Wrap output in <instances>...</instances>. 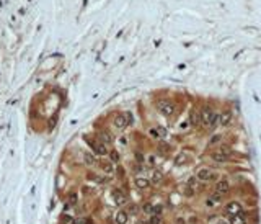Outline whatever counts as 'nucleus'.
I'll use <instances>...</instances> for the list:
<instances>
[{"instance_id":"nucleus-8","label":"nucleus","mask_w":261,"mask_h":224,"mask_svg":"<svg viewBox=\"0 0 261 224\" xmlns=\"http://www.w3.org/2000/svg\"><path fill=\"white\" fill-rule=\"evenodd\" d=\"M127 124H129V120H127L126 115H118V116L114 118V126H116V128L123 129V128H126Z\"/></svg>"},{"instance_id":"nucleus-20","label":"nucleus","mask_w":261,"mask_h":224,"mask_svg":"<svg viewBox=\"0 0 261 224\" xmlns=\"http://www.w3.org/2000/svg\"><path fill=\"white\" fill-rule=\"evenodd\" d=\"M111 141H113V139H111V136L108 134V132H100V142H103V144H109Z\"/></svg>"},{"instance_id":"nucleus-6","label":"nucleus","mask_w":261,"mask_h":224,"mask_svg":"<svg viewBox=\"0 0 261 224\" xmlns=\"http://www.w3.org/2000/svg\"><path fill=\"white\" fill-rule=\"evenodd\" d=\"M230 191V183H228V180H225V178H222V180H217V183H215V193L219 195H225Z\"/></svg>"},{"instance_id":"nucleus-15","label":"nucleus","mask_w":261,"mask_h":224,"mask_svg":"<svg viewBox=\"0 0 261 224\" xmlns=\"http://www.w3.org/2000/svg\"><path fill=\"white\" fill-rule=\"evenodd\" d=\"M228 218H230V224H246V219L242 213L235 214V216H228Z\"/></svg>"},{"instance_id":"nucleus-28","label":"nucleus","mask_w":261,"mask_h":224,"mask_svg":"<svg viewBox=\"0 0 261 224\" xmlns=\"http://www.w3.org/2000/svg\"><path fill=\"white\" fill-rule=\"evenodd\" d=\"M162 209H163V206L162 205H157V206H154V211H152V214H162Z\"/></svg>"},{"instance_id":"nucleus-19","label":"nucleus","mask_w":261,"mask_h":224,"mask_svg":"<svg viewBox=\"0 0 261 224\" xmlns=\"http://www.w3.org/2000/svg\"><path fill=\"white\" fill-rule=\"evenodd\" d=\"M83 159H85L83 162H85L87 165H93V164L96 162L95 156H93V154H90V152H85V154H83Z\"/></svg>"},{"instance_id":"nucleus-22","label":"nucleus","mask_w":261,"mask_h":224,"mask_svg":"<svg viewBox=\"0 0 261 224\" xmlns=\"http://www.w3.org/2000/svg\"><path fill=\"white\" fill-rule=\"evenodd\" d=\"M149 224H162V216H158V214H150Z\"/></svg>"},{"instance_id":"nucleus-9","label":"nucleus","mask_w":261,"mask_h":224,"mask_svg":"<svg viewBox=\"0 0 261 224\" xmlns=\"http://www.w3.org/2000/svg\"><path fill=\"white\" fill-rule=\"evenodd\" d=\"M189 124L191 126H197V124H201V111H197V110H193L189 113Z\"/></svg>"},{"instance_id":"nucleus-33","label":"nucleus","mask_w":261,"mask_h":224,"mask_svg":"<svg viewBox=\"0 0 261 224\" xmlns=\"http://www.w3.org/2000/svg\"><path fill=\"white\" fill-rule=\"evenodd\" d=\"M175 224H186V223H184V219L183 218H178V219H176V223Z\"/></svg>"},{"instance_id":"nucleus-3","label":"nucleus","mask_w":261,"mask_h":224,"mask_svg":"<svg viewBox=\"0 0 261 224\" xmlns=\"http://www.w3.org/2000/svg\"><path fill=\"white\" fill-rule=\"evenodd\" d=\"M157 108H158V111L162 115H165V116H172V115L175 113V105L168 100H160L158 103H157Z\"/></svg>"},{"instance_id":"nucleus-23","label":"nucleus","mask_w":261,"mask_h":224,"mask_svg":"<svg viewBox=\"0 0 261 224\" xmlns=\"http://www.w3.org/2000/svg\"><path fill=\"white\" fill-rule=\"evenodd\" d=\"M109 162H113V164L119 162V154H118V150H111L109 152Z\"/></svg>"},{"instance_id":"nucleus-31","label":"nucleus","mask_w":261,"mask_h":224,"mask_svg":"<svg viewBox=\"0 0 261 224\" xmlns=\"http://www.w3.org/2000/svg\"><path fill=\"white\" fill-rule=\"evenodd\" d=\"M194 183H196V178H189V180H188V187L193 188V187H194Z\"/></svg>"},{"instance_id":"nucleus-11","label":"nucleus","mask_w":261,"mask_h":224,"mask_svg":"<svg viewBox=\"0 0 261 224\" xmlns=\"http://www.w3.org/2000/svg\"><path fill=\"white\" fill-rule=\"evenodd\" d=\"M113 198L116 201V205H126V195L123 193L121 190H113Z\"/></svg>"},{"instance_id":"nucleus-32","label":"nucleus","mask_w":261,"mask_h":224,"mask_svg":"<svg viewBox=\"0 0 261 224\" xmlns=\"http://www.w3.org/2000/svg\"><path fill=\"white\" fill-rule=\"evenodd\" d=\"M191 223H193V224H196L197 223V218H196V216H193V218H189V224Z\"/></svg>"},{"instance_id":"nucleus-1","label":"nucleus","mask_w":261,"mask_h":224,"mask_svg":"<svg viewBox=\"0 0 261 224\" xmlns=\"http://www.w3.org/2000/svg\"><path fill=\"white\" fill-rule=\"evenodd\" d=\"M211 159L214 160V162H227L228 159H230V147H227V146H220L215 152L211 154Z\"/></svg>"},{"instance_id":"nucleus-35","label":"nucleus","mask_w":261,"mask_h":224,"mask_svg":"<svg viewBox=\"0 0 261 224\" xmlns=\"http://www.w3.org/2000/svg\"><path fill=\"white\" fill-rule=\"evenodd\" d=\"M215 224H228V223H225V221H217Z\"/></svg>"},{"instance_id":"nucleus-2","label":"nucleus","mask_w":261,"mask_h":224,"mask_svg":"<svg viewBox=\"0 0 261 224\" xmlns=\"http://www.w3.org/2000/svg\"><path fill=\"white\" fill-rule=\"evenodd\" d=\"M196 178L199 182H217V178H219V175L217 172H214V170H211V169H199L197 170V173H196Z\"/></svg>"},{"instance_id":"nucleus-18","label":"nucleus","mask_w":261,"mask_h":224,"mask_svg":"<svg viewBox=\"0 0 261 224\" xmlns=\"http://www.w3.org/2000/svg\"><path fill=\"white\" fill-rule=\"evenodd\" d=\"M88 180L96 182V183H104V182H108V178L106 177H100V175H96V173H88Z\"/></svg>"},{"instance_id":"nucleus-29","label":"nucleus","mask_w":261,"mask_h":224,"mask_svg":"<svg viewBox=\"0 0 261 224\" xmlns=\"http://www.w3.org/2000/svg\"><path fill=\"white\" fill-rule=\"evenodd\" d=\"M149 132H150L152 138H160V134H158V128H152Z\"/></svg>"},{"instance_id":"nucleus-21","label":"nucleus","mask_w":261,"mask_h":224,"mask_svg":"<svg viewBox=\"0 0 261 224\" xmlns=\"http://www.w3.org/2000/svg\"><path fill=\"white\" fill-rule=\"evenodd\" d=\"M142 211H144L145 214H152V211H154V205H152V203H144V205H142Z\"/></svg>"},{"instance_id":"nucleus-34","label":"nucleus","mask_w":261,"mask_h":224,"mask_svg":"<svg viewBox=\"0 0 261 224\" xmlns=\"http://www.w3.org/2000/svg\"><path fill=\"white\" fill-rule=\"evenodd\" d=\"M137 160H139V162H142V160H144V159H142V154H137Z\"/></svg>"},{"instance_id":"nucleus-27","label":"nucleus","mask_w":261,"mask_h":224,"mask_svg":"<svg viewBox=\"0 0 261 224\" xmlns=\"http://www.w3.org/2000/svg\"><path fill=\"white\" fill-rule=\"evenodd\" d=\"M220 139H222V136H220V134H215V136H212V138H211V141H209V146H214L215 142H219V141H220Z\"/></svg>"},{"instance_id":"nucleus-4","label":"nucleus","mask_w":261,"mask_h":224,"mask_svg":"<svg viewBox=\"0 0 261 224\" xmlns=\"http://www.w3.org/2000/svg\"><path fill=\"white\" fill-rule=\"evenodd\" d=\"M214 110H212L211 106H204L203 110H201V124L204 126H209L211 128V123H212V118H214Z\"/></svg>"},{"instance_id":"nucleus-17","label":"nucleus","mask_w":261,"mask_h":224,"mask_svg":"<svg viewBox=\"0 0 261 224\" xmlns=\"http://www.w3.org/2000/svg\"><path fill=\"white\" fill-rule=\"evenodd\" d=\"M163 180V172L162 170H154L152 172V183H160Z\"/></svg>"},{"instance_id":"nucleus-30","label":"nucleus","mask_w":261,"mask_h":224,"mask_svg":"<svg viewBox=\"0 0 261 224\" xmlns=\"http://www.w3.org/2000/svg\"><path fill=\"white\" fill-rule=\"evenodd\" d=\"M147 162H149V165H155V157L154 156H149L147 157Z\"/></svg>"},{"instance_id":"nucleus-14","label":"nucleus","mask_w":261,"mask_h":224,"mask_svg":"<svg viewBox=\"0 0 261 224\" xmlns=\"http://www.w3.org/2000/svg\"><path fill=\"white\" fill-rule=\"evenodd\" d=\"M220 196H222V195H219V193H212L211 196L206 199V205L207 206H217L219 203H220V199H222Z\"/></svg>"},{"instance_id":"nucleus-16","label":"nucleus","mask_w":261,"mask_h":224,"mask_svg":"<svg viewBox=\"0 0 261 224\" xmlns=\"http://www.w3.org/2000/svg\"><path fill=\"white\" fill-rule=\"evenodd\" d=\"M100 167H101V170H103L104 173H113L114 172L113 162H101V164H100Z\"/></svg>"},{"instance_id":"nucleus-24","label":"nucleus","mask_w":261,"mask_h":224,"mask_svg":"<svg viewBox=\"0 0 261 224\" xmlns=\"http://www.w3.org/2000/svg\"><path fill=\"white\" fill-rule=\"evenodd\" d=\"M217 126H220V115L215 113L214 118H212V123H211V128H217Z\"/></svg>"},{"instance_id":"nucleus-7","label":"nucleus","mask_w":261,"mask_h":224,"mask_svg":"<svg viewBox=\"0 0 261 224\" xmlns=\"http://www.w3.org/2000/svg\"><path fill=\"white\" fill-rule=\"evenodd\" d=\"M92 149H93V152L98 154V156H106V154H108L106 144H103V142H93Z\"/></svg>"},{"instance_id":"nucleus-26","label":"nucleus","mask_w":261,"mask_h":224,"mask_svg":"<svg viewBox=\"0 0 261 224\" xmlns=\"http://www.w3.org/2000/svg\"><path fill=\"white\" fill-rule=\"evenodd\" d=\"M186 154H180L178 157H176V165H181V164H184L186 162Z\"/></svg>"},{"instance_id":"nucleus-5","label":"nucleus","mask_w":261,"mask_h":224,"mask_svg":"<svg viewBox=\"0 0 261 224\" xmlns=\"http://www.w3.org/2000/svg\"><path fill=\"white\" fill-rule=\"evenodd\" d=\"M224 211H225V214L227 216H235V214H240L243 209H242V205H240L238 201H230L227 206H225Z\"/></svg>"},{"instance_id":"nucleus-12","label":"nucleus","mask_w":261,"mask_h":224,"mask_svg":"<svg viewBox=\"0 0 261 224\" xmlns=\"http://www.w3.org/2000/svg\"><path fill=\"white\" fill-rule=\"evenodd\" d=\"M134 185L139 188V190H145V188L150 187V182L147 180V178H142V177H137L134 180Z\"/></svg>"},{"instance_id":"nucleus-25","label":"nucleus","mask_w":261,"mask_h":224,"mask_svg":"<svg viewBox=\"0 0 261 224\" xmlns=\"http://www.w3.org/2000/svg\"><path fill=\"white\" fill-rule=\"evenodd\" d=\"M158 152L162 154V156L168 154V152H170V146H168V144H160V146H158Z\"/></svg>"},{"instance_id":"nucleus-10","label":"nucleus","mask_w":261,"mask_h":224,"mask_svg":"<svg viewBox=\"0 0 261 224\" xmlns=\"http://www.w3.org/2000/svg\"><path fill=\"white\" fill-rule=\"evenodd\" d=\"M219 115H220V126H228L232 123V113L228 110H224Z\"/></svg>"},{"instance_id":"nucleus-13","label":"nucleus","mask_w":261,"mask_h":224,"mask_svg":"<svg viewBox=\"0 0 261 224\" xmlns=\"http://www.w3.org/2000/svg\"><path fill=\"white\" fill-rule=\"evenodd\" d=\"M127 219H129V214L126 211H118L114 221H116V224H127Z\"/></svg>"}]
</instances>
